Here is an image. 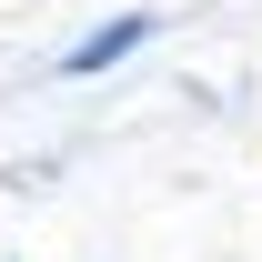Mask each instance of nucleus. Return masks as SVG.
Here are the masks:
<instances>
[{
    "label": "nucleus",
    "mask_w": 262,
    "mask_h": 262,
    "mask_svg": "<svg viewBox=\"0 0 262 262\" xmlns=\"http://www.w3.org/2000/svg\"><path fill=\"white\" fill-rule=\"evenodd\" d=\"M141 40H162V10H111V20H91L71 51H51V81H101V71H121Z\"/></svg>",
    "instance_id": "1"
}]
</instances>
